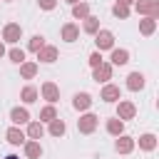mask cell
Instances as JSON below:
<instances>
[{"label":"cell","mask_w":159,"mask_h":159,"mask_svg":"<svg viewBox=\"0 0 159 159\" xmlns=\"http://www.w3.org/2000/svg\"><path fill=\"white\" fill-rule=\"evenodd\" d=\"M97 127H99V117L97 114H92V112L80 114V119H77V132L80 134H92Z\"/></svg>","instance_id":"obj_1"},{"label":"cell","mask_w":159,"mask_h":159,"mask_svg":"<svg viewBox=\"0 0 159 159\" xmlns=\"http://www.w3.org/2000/svg\"><path fill=\"white\" fill-rule=\"evenodd\" d=\"M134 10L142 15V17H159V0H139L134 2Z\"/></svg>","instance_id":"obj_2"},{"label":"cell","mask_w":159,"mask_h":159,"mask_svg":"<svg viewBox=\"0 0 159 159\" xmlns=\"http://www.w3.org/2000/svg\"><path fill=\"white\" fill-rule=\"evenodd\" d=\"M94 45H97V52H102V50H112V47H114V32L99 27V30L94 32Z\"/></svg>","instance_id":"obj_3"},{"label":"cell","mask_w":159,"mask_h":159,"mask_svg":"<svg viewBox=\"0 0 159 159\" xmlns=\"http://www.w3.org/2000/svg\"><path fill=\"white\" fill-rule=\"evenodd\" d=\"M20 37H22V25L20 22H7L2 27V42L15 45V42H20Z\"/></svg>","instance_id":"obj_4"},{"label":"cell","mask_w":159,"mask_h":159,"mask_svg":"<svg viewBox=\"0 0 159 159\" xmlns=\"http://www.w3.org/2000/svg\"><path fill=\"white\" fill-rule=\"evenodd\" d=\"M137 117V104L129 102V99H119L117 102V119L127 122V119H134Z\"/></svg>","instance_id":"obj_5"},{"label":"cell","mask_w":159,"mask_h":159,"mask_svg":"<svg viewBox=\"0 0 159 159\" xmlns=\"http://www.w3.org/2000/svg\"><path fill=\"white\" fill-rule=\"evenodd\" d=\"M40 94H42V99H47V104H57L60 102V87L55 84V82H42V87H40Z\"/></svg>","instance_id":"obj_6"},{"label":"cell","mask_w":159,"mask_h":159,"mask_svg":"<svg viewBox=\"0 0 159 159\" xmlns=\"http://www.w3.org/2000/svg\"><path fill=\"white\" fill-rule=\"evenodd\" d=\"M112 75H114V67H112L109 62H102L99 67L92 70V80H94V82H102V84H107V82L112 80Z\"/></svg>","instance_id":"obj_7"},{"label":"cell","mask_w":159,"mask_h":159,"mask_svg":"<svg viewBox=\"0 0 159 159\" xmlns=\"http://www.w3.org/2000/svg\"><path fill=\"white\" fill-rule=\"evenodd\" d=\"M99 99H102V102H107V104H112V102H119V99H122V89H119L117 84L107 82V84L102 87V92H99Z\"/></svg>","instance_id":"obj_8"},{"label":"cell","mask_w":159,"mask_h":159,"mask_svg":"<svg viewBox=\"0 0 159 159\" xmlns=\"http://www.w3.org/2000/svg\"><path fill=\"white\" fill-rule=\"evenodd\" d=\"M134 147H137V139H134V137H129V134H119V137H117V142H114L117 154H132V152H134Z\"/></svg>","instance_id":"obj_9"},{"label":"cell","mask_w":159,"mask_h":159,"mask_svg":"<svg viewBox=\"0 0 159 159\" xmlns=\"http://www.w3.org/2000/svg\"><path fill=\"white\" fill-rule=\"evenodd\" d=\"M144 84H147V77H144V72H129L127 75V89H132V92H142L144 89Z\"/></svg>","instance_id":"obj_10"},{"label":"cell","mask_w":159,"mask_h":159,"mask_svg":"<svg viewBox=\"0 0 159 159\" xmlns=\"http://www.w3.org/2000/svg\"><path fill=\"white\" fill-rule=\"evenodd\" d=\"M127 62H129V50H124V47H112L109 65H112V67H124Z\"/></svg>","instance_id":"obj_11"},{"label":"cell","mask_w":159,"mask_h":159,"mask_svg":"<svg viewBox=\"0 0 159 159\" xmlns=\"http://www.w3.org/2000/svg\"><path fill=\"white\" fill-rule=\"evenodd\" d=\"M92 102H94V99H92L89 92H77V94L72 97V107H75L77 112H87V109L92 107Z\"/></svg>","instance_id":"obj_12"},{"label":"cell","mask_w":159,"mask_h":159,"mask_svg":"<svg viewBox=\"0 0 159 159\" xmlns=\"http://www.w3.org/2000/svg\"><path fill=\"white\" fill-rule=\"evenodd\" d=\"M60 37H62L65 42H77V40H80V25H75V22H65L62 30H60Z\"/></svg>","instance_id":"obj_13"},{"label":"cell","mask_w":159,"mask_h":159,"mask_svg":"<svg viewBox=\"0 0 159 159\" xmlns=\"http://www.w3.org/2000/svg\"><path fill=\"white\" fill-rule=\"evenodd\" d=\"M37 55V60L40 62H45V65H52V62H57V57H60V52H57V47L55 45H45L40 52H35Z\"/></svg>","instance_id":"obj_14"},{"label":"cell","mask_w":159,"mask_h":159,"mask_svg":"<svg viewBox=\"0 0 159 159\" xmlns=\"http://www.w3.org/2000/svg\"><path fill=\"white\" fill-rule=\"evenodd\" d=\"M10 122H12L15 127L27 124V122H30V112H27V107H12V109H10Z\"/></svg>","instance_id":"obj_15"},{"label":"cell","mask_w":159,"mask_h":159,"mask_svg":"<svg viewBox=\"0 0 159 159\" xmlns=\"http://www.w3.org/2000/svg\"><path fill=\"white\" fill-rule=\"evenodd\" d=\"M5 139H7V144H12V147H20V144L27 142V137H25V132H22L20 127H10V129L5 132Z\"/></svg>","instance_id":"obj_16"},{"label":"cell","mask_w":159,"mask_h":159,"mask_svg":"<svg viewBox=\"0 0 159 159\" xmlns=\"http://www.w3.org/2000/svg\"><path fill=\"white\" fill-rule=\"evenodd\" d=\"M22 149H25V157H27V159H40V157H42V144L35 142V139H27V142L22 144Z\"/></svg>","instance_id":"obj_17"},{"label":"cell","mask_w":159,"mask_h":159,"mask_svg":"<svg viewBox=\"0 0 159 159\" xmlns=\"http://www.w3.org/2000/svg\"><path fill=\"white\" fill-rule=\"evenodd\" d=\"M25 137L40 142V139L45 137V127H42V122H27V132H25Z\"/></svg>","instance_id":"obj_18"},{"label":"cell","mask_w":159,"mask_h":159,"mask_svg":"<svg viewBox=\"0 0 159 159\" xmlns=\"http://www.w3.org/2000/svg\"><path fill=\"white\" fill-rule=\"evenodd\" d=\"M139 149L142 152H154L157 149V134H152V132L139 134Z\"/></svg>","instance_id":"obj_19"},{"label":"cell","mask_w":159,"mask_h":159,"mask_svg":"<svg viewBox=\"0 0 159 159\" xmlns=\"http://www.w3.org/2000/svg\"><path fill=\"white\" fill-rule=\"evenodd\" d=\"M37 70H40V65H37V62L25 60V62L20 65V77H22V80H32V77L37 75Z\"/></svg>","instance_id":"obj_20"},{"label":"cell","mask_w":159,"mask_h":159,"mask_svg":"<svg viewBox=\"0 0 159 159\" xmlns=\"http://www.w3.org/2000/svg\"><path fill=\"white\" fill-rule=\"evenodd\" d=\"M37 97H40V92H37V87H32V84H25V87L20 89V99H22L25 104L37 102Z\"/></svg>","instance_id":"obj_21"},{"label":"cell","mask_w":159,"mask_h":159,"mask_svg":"<svg viewBox=\"0 0 159 159\" xmlns=\"http://www.w3.org/2000/svg\"><path fill=\"white\" fill-rule=\"evenodd\" d=\"M104 129H107V134L119 137V134H124V122H122V119H117V117H112V119H107Z\"/></svg>","instance_id":"obj_22"},{"label":"cell","mask_w":159,"mask_h":159,"mask_svg":"<svg viewBox=\"0 0 159 159\" xmlns=\"http://www.w3.org/2000/svg\"><path fill=\"white\" fill-rule=\"evenodd\" d=\"M47 132H50V137H57V139H60V137H65V132H67L65 119H60V117H57V119H52V122H50V127H47Z\"/></svg>","instance_id":"obj_23"},{"label":"cell","mask_w":159,"mask_h":159,"mask_svg":"<svg viewBox=\"0 0 159 159\" xmlns=\"http://www.w3.org/2000/svg\"><path fill=\"white\" fill-rule=\"evenodd\" d=\"M139 32H142L144 37L154 35V32H157V20H154V17H142V20H139Z\"/></svg>","instance_id":"obj_24"},{"label":"cell","mask_w":159,"mask_h":159,"mask_svg":"<svg viewBox=\"0 0 159 159\" xmlns=\"http://www.w3.org/2000/svg\"><path fill=\"white\" fill-rule=\"evenodd\" d=\"M72 17H75V20H84V17H89V5H87V2H77V5H72Z\"/></svg>","instance_id":"obj_25"},{"label":"cell","mask_w":159,"mask_h":159,"mask_svg":"<svg viewBox=\"0 0 159 159\" xmlns=\"http://www.w3.org/2000/svg\"><path fill=\"white\" fill-rule=\"evenodd\" d=\"M129 12H132V10H129V5H122V2H114V5H112V15H114L117 20H127V17H129Z\"/></svg>","instance_id":"obj_26"},{"label":"cell","mask_w":159,"mask_h":159,"mask_svg":"<svg viewBox=\"0 0 159 159\" xmlns=\"http://www.w3.org/2000/svg\"><path fill=\"white\" fill-rule=\"evenodd\" d=\"M82 30H84L87 35H94V32L99 30V17H94V15L84 17V25H82Z\"/></svg>","instance_id":"obj_27"},{"label":"cell","mask_w":159,"mask_h":159,"mask_svg":"<svg viewBox=\"0 0 159 159\" xmlns=\"http://www.w3.org/2000/svg\"><path fill=\"white\" fill-rule=\"evenodd\" d=\"M52 119H57V109H55V104H47V107H42L40 109V122H52Z\"/></svg>","instance_id":"obj_28"},{"label":"cell","mask_w":159,"mask_h":159,"mask_svg":"<svg viewBox=\"0 0 159 159\" xmlns=\"http://www.w3.org/2000/svg\"><path fill=\"white\" fill-rule=\"evenodd\" d=\"M5 55H7L10 62H15V65H22V62H25V50H20V47H10Z\"/></svg>","instance_id":"obj_29"},{"label":"cell","mask_w":159,"mask_h":159,"mask_svg":"<svg viewBox=\"0 0 159 159\" xmlns=\"http://www.w3.org/2000/svg\"><path fill=\"white\" fill-rule=\"evenodd\" d=\"M42 47H45V37H42V35H32L30 42H27V50H30V52H40Z\"/></svg>","instance_id":"obj_30"},{"label":"cell","mask_w":159,"mask_h":159,"mask_svg":"<svg viewBox=\"0 0 159 159\" xmlns=\"http://www.w3.org/2000/svg\"><path fill=\"white\" fill-rule=\"evenodd\" d=\"M102 62H104V60H102V52H97V50H94V52H92V55L87 57V65H89L92 70H94V67H99Z\"/></svg>","instance_id":"obj_31"},{"label":"cell","mask_w":159,"mask_h":159,"mask_svg":"<svg viewBox=\"0 0 159 159\" xmlns=\"http://www.w3.org/2000/svg\"><path fill=\"white\" fill-rule=\"evenodd\" d=\"M57 2H60V0H37L40 10H55V7H57Z\"/></svg>","instance_id":"obj_32"},{"label":"cell","mask_w":159,"mask_h":159,"mask_svg":"<svg viewBox=\"0 0 159 159\" xmlns=\"http://www.w3.org/2000/svg\"><path fill=\"white\" fill-rule=\"evenodd\" d=\"M117 2H122V5H129V7L134 5V0H117Z\"/></svg>","instance_id":"obj_33"},{"label":"cell","mask_w":159,"mask_h":159,"mask_svg":"<svg viewBox=\"0 0 159 159\" xmlns=\"http://www.w3.org/2000/svg\"><path fill=\"white\" fill-rule=\"evenodd\" d=\"M5 52H7V50H5V45H2V40H0V57H5Z\"/></svg>","instance_id":"obj_34"},{"label":"cell","mask_w":159,"mask_h":159,"mask_svg":"<svg viewBox=\"0 0 159 159\" xmlns=\"http://www.w3.org/2000/svg\"><path fill=\"white\" fill-rule=\"evenodd\" d=\"M67 5H77V2H82V0H65Z\"/></svg>","instance_id":"obj_35"},{"label":"cell","mask_w":159,"mask_h":159,"mask_svg":"<svg viewBox=\"0 0 159 159\" xmlns=\"http://www.w3.org/2000/svg\"><path fill=\"white\" fill-rule=\"evenodd\" d=\"M5 159H20V157H17V154H7Z\"/></svg>","instance_id":"obj_36"},{"label":"cell","mask_w":159,"mask_h":159,"mask_svg":"<svg viewBox=\"0 0 159 159\" xmlns=\"http://www.w3.org/2000/svg\"><path fill=\"white\" fill-rule=\"evenodd\" d=\"M2 2H12V0H2Z\"/></svg>","instance_id":"obj_37"},{"label":"cell","mask_w":159,"mask_h":159,"mask_svg":"<svg viewBox=\"0 0 159 159\" xmlns=\"http://www.w3.org/2000/svg\"><path fill=\"white\" fill-rule=\"evenodd\" d=\"M134 2H139V0H134Z\"/></svg>","instance_id":"obj_38"}]
</instances>
